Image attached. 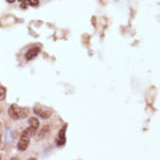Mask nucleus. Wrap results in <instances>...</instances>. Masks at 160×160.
<instances>
[{
    "label": "nucleus",
    "mask_w": 160,
    "mask_h": 160,
    "mask_svg": "<svg viewBox=\"0 0 160 160\" xmlns=\"http://www.w3.org/2000/svg\"><path fill=\"white\" fill-rule=\"evenodd\" d=\"M6 1H7V2H9V4H12V2H14L15 0H6Z\"/></svg>",
    "instance_id": "nucleus-9"
},
{
    "label": "nucleus",
    "mask_w": 160,
    "mask_h": 160,
    "mask_svg": "<svg viewBox=\"0 0 160 160\" xmlns=\"http://www.w3.org/2000/svg\"><path fill=\"white\" fill-rule=\"evenodd\" d=\"M65 131H66V127H64L59 131V133H58V137H57L56 139V143L58 146H62V145L65 144Z\"/></svg>",
    "instance_id": "nucleus-4"
},
{
    "label": "nucleus",
    "mask_w": 160,
    "mask_h": 160,
    "mask_svg": "<svg viewBox=\"0 0 160 160\" xmlns=\"http://www.w3.org/2000/svg\"><path fill=\"white\" fill-rule=\"evenodd\" d=\"M19 1H21V2H22V1H27V0H19Z\"/></svg>",
    "instance_id": "nucleus-10"
},
{
    "label": "nucleus",
    "mask_w": 160,
    "mask_h": 160,
    "mask_svg": "<svg viewBox=\"0 0 160 160\" xmlns=\"http://www.w3.org/2000/svg\"><path fill=\"white\" fill-rule=\"evenodd\" d=\"M35 114L37 115H40L42 118H48L50 115H51V110H45V109H38V108H35Z\"/></svg>",
    "instance_id": "nucleus-5"
},
{
    "label": "nucleus",
    "mask_w": 160,
    "mask_h": 160,
    "mask_svg": "<svg viewBox=\"0 0 160 160\" xmlns=\"http://www.w3.org/2000/svg\"><path fill=\"white\" fill-rule=\"evenodd\" d=\"M27 4L30 6H37L38 5V0H27Z\"/></svg>",
    "instance_id": "nucleus-8"
},
{
    "label": "nucleus",
    "mask_w": 160,
    "mask_h": 160,
    "mask_svg": "<svg viewBox=\"0 0 160 160\" xmlns=\"http://www.w3.org/2000/svg\"><path fill=\"white\" fill-rule=\"evenodd\" d=\"M29 127H30L32 130H35V131H36L37 128L40 127V121L37 120L36 117H32V118H29Z\"/></svg>",
    "instance_id": "nucleus-6"
},
{
    "label": "nucleus",
    "mask_w": 160,
    "mask_h": 160,
    "mask_svg": "<svg viewBox=\"0 0 160 160\" xmlns=\"http://www.w3.org/2000/svg\"><path fill=\"white\" fill-rule=\"evenodd\" d=\"M0 140H1V136H0Z\"/></svg>",
    "instance_id": "nucleus-11"
},
{
    "label": "nucleus",
    "mask_w": 160,
    "mask_h": 160,
    "mask_svg": "<svg viewBox=\"0 0 160 160\" xmlns=\"http://www.w3.org/2000/svg\"><path fill=\"white\" fill-rule=\"evenodd\" d=\"M8 112H9V116L12 117L13 120L18 121L28 116L29 110L27 108H22V107L18 106V104H12L9 110H8Z\"/></svg>",
    "instance_id": "nucleus-1"
},
{
    "label": "nucleus",
    "mask_w": 160,
    "mask_h": 160,
    "mask_svg": "<svg viewBox=\"0 0 160 160\" xmlns=\"http://www.w3.org/2000/svg\"><path fill=\"white\" fill-rule=\"evenodd\" d=\"M41 50V47L38 45V47H35V48H32L30 50H28V51L26 52V59L27 60H32L34 58H36V56L38 55V52H40Z\"/></svg>",
    "instance_id": "nucleus-3"
},
{
    "label": "nucleus",
    "mask_w": 160,
    "mask_h": 160,
    "mask_svg": "<svg viewBox=\"0 0 160 160\" xmlns=\"http://www.w3.org/2000/svg\"><path fill=\"white\" fill-rule=\"evenodd\" d=\"M6 98V88L0 86V100H4Z\"/></svg>",
    "instance_id": "nucleus-7"
},
{
    "label": "nucleus",
    "mask_w": 160,
    "mask_h": 160,
    "mask_svg": "<svg viewBox=\"0 0 160 160\" xmlns=\"http://www.w3.org/2000/svg\"><path fill=\"white\" fill-rule=\"evenodd\" d=\"M34 132H35V130H32L30 127H29V129H27V130H24L22 132L20 140L18 143V150L19 151H26L27 150V148H28L29 145V140H30V136H32Z\"/></svg>",
    "instance_id": "nucleus-2"
}]
</instances>
